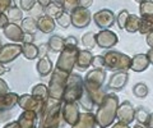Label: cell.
Listing matches in <instances>:
<instances>
[{"instance_id":"1","label":"cell","mask_w":153,"mask_h":128,"mask_svg":"<svg viewBox=\"0 0 153 128\" xmlns=\"http://www.w3.org/2000/svg\"><path fill=\"white\" fill-rule=\"evenodd\" d=\"M120 105L119 96L112 92L106 94V96L102 103L97 106V113H96V122L100 128H107L112 126L116 121L117 108Z\"/></svg>"},{"instance_id":"2","label":"cell","mask_w":153,"mask_h":128,"mask_svg":"<svg viewBox=\"0 0 153 128\" xmlns=\"http://www.w3.org/2000/svg\"><path fill=\"white\" fill-rule=\"evenodd\" d=\"M61 106L63 101L49 99L45 103V109L40 115V126L38 128H59L61 121Z\"/></svg>"},{"instance_id":"3","label":"cell","mask_w":153,"mask_h":128,"mask_svg":"<svg viewBox=\"0 0 153 128\" xmlns=\"http://www.w3.org/2000/svg\"><path fill=\"white\" fill-rule=\"evenodd\" d=\"M84 91V79L78 73H70L66 79L65 91H64V103L78 101Z\"/></svg>"},{"instance_id":"4","label":"cell","mask_w":153,"mask_h":128,"mask_svg":"<svg viewBox=\"0 0 153 128\" xmlns=\"http://www.w3.org/2000/svg\"><path fill=\"white\" fill-rule=\"evenodd\" d=\"M105 63L106 69L111 72H121V70H129L131 65V58L121 51L110 50L105 53Z\"/></svg>"},{"instance_id":"5","label":"cell","mask_w":153,"mask_h":128,"mask_svg":"<svg viewBox=\"0 0 153 128\" xmlns=\"http://www.w3.org/2000/svg\"><path fill=\"white\" fill-rule=\"evenodd\" d=\"M68 76L69 74L54 68V70H52V73H51L50 82H49V99L63 101Z\"/></svg>"},{"instance_id":"6","label":"cell","mask_w":153,"mask_h":128,"mask_svg":"<svg viewBox=\"0 0 153 128\" xmlns=\"http://www.w3.org/2000/svg\"><path fill=\"white\" fill-rule=\"evenodd\" d=\"M79 49L78 47H69L65 46V49L59 53V58H57L55 68L61 70L66 74L73 73V69L75 67V61H76V55H78Z\"/></svg>"},{"instance_id":"7","label":"cell","mask_w":153,"mask_h":128,"mask_svg":"<svg viewBox=\"0 0 153 128\" xmlns=\"http://www.w3.org/2000/svg\"><path fill=\"white\" fill-rule=\"evenodd\" d=\"M105 79H106V69L93 68L92 70H88L84 77V88L91 94L96 92L102 88Z\"/></svg>"},{"instance_id":"8","label":"cell","mask_w":153,"mask_h":128,"mask_svg":"<svg viewBox=\"0 0 153 128\" xmlns=\"http://www.w3.org/2000/svg\"><path fill=\"white\" fill-rule=\"evenodd\" d=\"M45 103L46 101L35 97L32 94H27V95H21L19 96L18 106L23 109V110H31L37 113L38 115H41L45 109Z\"/></svg>"},{"instance_id":"9","label":"cell","mask_w":153,"mask_h":128,"mask_svg":"<svg viewBox=\"0 0 153 128\" xmlns=\"http://www.w3.org/2000/svg\"><path fill=\"white\" fill-rule=\"evenodd\" d=\"M21 54H22V45L17 44V42L3 45L1 50H0V63L4 65L9 64L16 60Z\"/></svg>"},{"instance_id":"10","label":"cell","mask_w":153,"mask_h":128,"mask_svg":"<svg viewBox=\"0 0 153 128\" xmlns=\"http://www.w3.org/2000/svg\"><path fill=\"white\" fill-rule=\"evenodd\" d=\"M79 104L78 101H73V103H64L63 101V106H61V117H63L64 122L69 126H73L76 123L79 118Z\"/></svg>"},{"instance_id":"11","label":"cell","mask_w":153,"mask_h":128,"mask_svg":"<svg viewBox=\"0 0 153 128\" xmlns=\"http://www.w3.org/2000/svg\"><path fill=\"white\" fill-rule=\"evenodd\" d=\"M71 25L76 28H85L91 23V12L87 8L78 7L71 12Z\"/></svg>"},{"instance_id":"12","label":"cell","mask_w":153,"mask_h":128,"mask_svg":"<svg viewBox=\"0 0 153 128\" xmlns=\"http://www.w3.org/2000/svg\"><path fill=\"white\" fill-rule=\"evenodd\" d=\"M116 119L119 122L128 123V124L133 123V121L135 119V108L133 106V104L130 101L126 100L120 103L116 113Z\"/></svg>"},{"instance_id":"13","label":"cell","mask_w":153,"mask_h":128,"mask_svg":"<svg viewBox=\"0 0 153 128\" xmlns=\"http://www.w3.org/2000/svg\"><path fill=\"white\" fill-rule=\"evenodd\" d=\"M96 42L101 49H111L119 42V37L112 31L102 30L98 34H96Z\"/></svg>"},{"instance_id":"14","label":"cell","mask_w":153,"mask_h":128,"mask_svg":"<svg viewBox=\"0 0 153 128\" xmlns=\"http://www.w3.org/2000/svg\"><path fill=\"white\" fill-rule=\"evenodd\" d=\"M93 21L96 26L101 30H107L115 23V14L110 9H101L93 16Z\"/></svg>"},{"instance_id":"15","label":"cell","mask_w":153,"mask_h":128,"mask_svg":"<svg viewBox=\"0 0 153 128\" xmlns=\"http://www.w3.org/2000/svg\"><path fill=\"white\" fill-rule=\"evenodd\" d=\"M129 81V72L128 70H121V72H115L111 74L106 90H114V91H120L125 87V85Z\"/></svg>"},{"instance_id":"16","label":"cell","mask_w":153,"mask_h":128,"mask_svg":"<svg viewBox=\"0 0 153 128\" xmlns=\"http://www.w3.org/2000/svg\"><path fill=\"white\" fill-rule=\"evenodd\" d=\"M40 115L31 110H23V113L17 119L19 128H36V123L38 122Z\"/></svg>"},{"instance_id":"17","label":"cell","mask_w":153,"mask_h":128,"mask_svg":"<svg viewBox=\"0 0 153 128\" xmlns=\"http://www.w3.org/2000/svg\"><path fill=\"white\" fill-rule=\"evenodd\" d=\"M96 126H97L96 115L92 112H84L79 114L78 121L71 126V128H96Z\"/></svg>"},{"instance_id":"18","label":"cell","mask_w":153,"mask_h":128,"mask_svg":"<svg viewBox=\"0 0 153 128\" xmlns=\"http://www.w3.org/2000/svg\"><path fill=\"white\" fill-rule=\"evenodd\" d=\"M92 60H93V54L91 50H88V49L79 50L78 55H76L75 67L80 70H87L91 65H92Z\"/></svg>"},{"instance_id":"19","label":"cell","mask_w":153,"mask_h":128,"mask_svg":"<svg viewBox=\"0 0 153 128\" xmlns=\"http://www.w3.org/2000/svg\"><path fill=\"white\" fill-rule=\"evenodd\" d=\"M149 65H151V63H149V59H148L147 54H137L131 58L130 69L137 73H142V72H144L146 69H148Z\"/></svg>"},{"instance_id":"20","label":"cell","mask_w":153,"mask_h":128,"mask_svg":"<svg viewBox=\"0 0 153 128\" xmlns=\"http://www.w3.org/2000/svg\"><path fill=\"white\" fill-rule=\"evenodd\" d=\"M36 70L40 77H46V76L52 73V70H54V63H52V60L50 59L49 55L38 58V61L36 64Z\"/></svg>"},{"instance_id":"21","label":"cell","mask_w":153,"mask_h":128,"mask_svg":"<svg viewBox=\"0 0 153 128\" xmlns=\"http://www.w3.org/2000/svg\"><path fill=\"white\" fill-rule=\"evenodd\" d=\"M19 95L16 92H8L5 95H0V112H8L18 105Z\"/></svg>"},{"instance_id":"22","label":"cell","mask_w":153,"mask_h":128,"mask_svg":"<svg viewBox=\"0 0 153 128\" xmlns=\"http://www.w3.org/2000/svg\"><path fill=\"white\" fill-rule=\"evenodd\" d=\"M4 35L10 41L18 42V41H23L25 32H23L22 27L14 25V23H8V25L4 27Z\"/></svg>"},{"instance_id":"23","label":"cell","mask_w":153,"mask_h":128,"mask_svg":"<svg viewBox=\"0 0 153 128\" xmlns=\"http://www.w3.org/2000/svg\"><path fill=\"white\" fill-rule=\"evenodd\" d=\"M37 27H38V30L42 31L44 34H50V32H52L55 28V21L52 19V17L46 14V16H42V17L38 18Z\"/></svg>"},{"instance_id":"24","label":"cell","mask_w":153,"mask_h":128,"mask_svg":"<svg viewBox=\"0 0 153 128\" xmlns=\"http://www.w3.org/2000/svg\"><path fill=\"white\" fill-rule=\"evenodd\" d=\"M22 55L28 60H35L36 58H38V46L33 42H23Z\"/></svg>"},{"instance_id":"25","label":"cell","mask_w":153,"mask_h":128,"mask_svg":"<svg viewBox=\"0 0 153 128\" xmlns=\"http://www.w3.org/2000/svg\"><path fill=\"white\" fill-rule=\"evenodd\" d=\"M49 47H50V51L52 53H61L64 49H65V39L64 37H61L59 35L56 36H51L50 40H49Z\"/></svg>"},{"instance_id":"26","label":"cell","mask_w":153,"mask_h":128,"mask_svg":"<svg viewBox=\"0 0 153 128\" xmlns=\"http://www.w3.org/2000/svg\"><path fill=\"white\" fill-rule=\"evenodd\" d=\"M78 104H79V106L82 108V109H84L85 112H92L93 108L96 106V103L93 101L92 96H91L89 92H88L85 88H84V91H83V94H82V96L79 97Z\"/></svg>"},{"instance_id":"27","label":"cell","mask_w":153,"mask_h":128,"mask_svg":"<svg viewBox=\"0 0 153 128\" xmlns=\"http://www.w3.org/2000/svg\"><path fill=\"white\" fill-rule=\"evenodd\" d=\"M31 94L37 99H41L44 101L49 100V86H46L44 83H38L36 86L32 87Z\"/></svg>"},{"instance_id":"28","label":"cell","mask_w":153,"mask_h":128,"mask_svg":"<svg viewBox=\"0 0 153 128\" xmlns=\"http://www.w3.org/2000/svg\"><path fill=\"white\" fill-rule=\"evenodd\" d=\"M139 25H140V18L137 14H129L126 25H125V30L130 34L139 31Z\"/></svg>"},{"instance_id":"29","label":"cell","mask_w":153,"mask_h":128,"mask_svg":"<svg viewBox=\"0 0 153 128\" xmlns=\"http://www.w3.org/2000/svg\"><path fill=\"white\" fill-rule=\"evenodd\" d=\"M37 22L33 19V18L28 17V18H25V19L22 21V30L25 34H35L36 30H37Z\"/></svg>"},{"instance_id":"30","label":"cell","mask_w":153,"mask_h":128,"mask_svg":"<svg viewBox=\"0 0 153 128\" xmlns=\"http://www.w3.org/2000/svg\"><path fill=\"white\" fill-rule=\"evenodd\" d=\"M148 92H149V88L143 82H138L133 86V94H134V96L138 99H144L148 95Z\"/></svg>"},{"instance_id":"31","label":"cell","mask_w":153,"mask_h":128,"mask_svg":"<svg viewBox=\"0 0 153 128\" xmlns=\"http://www.w3.org/2000/svg\"><path fill=\"white\" fill-rule=\"evenodd\" d=\"M82 44L85 49H93V47L97 45V42H96V34L94 32H87L85 35H83L82 37Z\"/></svg>"},{"instance_id":"32","label":"cell","mask_w":153,"mask_h":128,"mask_svg":"<svg viewBox=\"0 0 153 128\" xmlns=\"http://www.w3.org/2000/svg\"><path fill=\"white\" fill-rule=\"evenodd\" d=\"M148 118H149V113H148L144 108H138L135 109V119L139 124L146 126L147 122H148Z\"/></svg>"},{"instance_id":"33","label":"cell","mask_w":153,"mask_h":128,"mask_svg":"<svg viewBox=\"0 0 153 128\" xmlns=\"http://www.w3.org/2000/svg\"><path fill=\"white\" fill-rule=\"evenodd\" d=\"M139 13L142 16H153V0H146L139 5Z\"/></svg>"},{"instance_id":"34","label":"cell","mask_w":153,"mask_h":128,"mask_svg":"<svg viewBox=\"0 0 153 128\" xmlns=\"http://www.w3.org/2000/svg\"><path fill=\"white\" fill-rule=\"evenodd\" d=\"M153 31V23L147 21L146 18L140 17V25H139V32L142 35H148L149 32Z\"/></svg>"},{"instance_id":"35","label":"cell","mask_w":153,"mask_h":128,"mask_svg":"<svg viewBox=\"0 0 153 128\" xmlns=\"http://www.w3.org/2000/svg\"><path fill=\"white\" fill-rule=\"evenodd\" d=\"M56 22H57V25H60L61 27H69V25L71 23V16L66 12H63L56 17Z\"/></svg>"},{"instance_id":"36","label":"cell","mask_w":153,"mask_h":128,"mask_svg":"<svg viewBox=\"0 0 153 128\" xmlns=\"http://www.w3.org/2000/svg\"><path fill=\"white\" fill-rule=\"evenodd\" d=\"M128 17H129V12L126 10V9H123V10H120V13L117 14V26L120 30H125V25H126V21H128Z\"/></svg>"},{"instance_id":"37","label":"cell","mask_w":153,"mask_h":128,"mask_svg":"<svg viewBox=\"0 0 153 128\" xmlns=\"http://www.w3.org/2000/svg\"><path fill=\"white\" fill-rule=\"evenodd\" d=\"M8 18L10 21H13V22L22 19V10L21 9H18L17 7H12L8 10Z\"/></svg>"},{"instance_id":"38","label":"cell","mask_w":153,"mask_h":128,"mask_svg":"<svg viewBox=\"0 0 153 128\" xmlns=\"http://www.w3.org/2000/svg\"><path fill=\"white\" fill-rule=\"evenodd\" d=\"M92 67H93V68H97V69H106V63H105V56H103V55L93 56Z\"/></svg>"},{"instance_id":"39","label":"cell","mask_w":153,"mask_h":128,"mask_svg":"<svg viewBox=\"0 0 153 128\" xmlns=\"http://www.w3.org/2000/svg\"><path fill=\"white\" fill-rule=\"evenodd\" d=\"M35 3L36 0H21V5L23 8V10H27V12L32 10L33 7H35Z\"/></svg>"},{"instance_id":"40","label":"cell","mask_w":153,"mask_h":128,"mask_svg":"<svg viewBox=\"0 0 153 128\" xmlns=\"http://www.w3.org/2000/svg\"><path fill=\"white\" fill-rule=\"evenodd\" d=\"M50 47H49V44H41L38 45V58H42V56H46L47 53H49Z\"/></svg>"},{"instance_id":"41","label":"cell","mask_w":153,"mask_h":128,"mask_svg":"<svg viewBox=\"0 0 153 128\" xmlns=\"http://www.w3.org/2000/svg\"><path fill=\"white\" fill-rule=\"evenodd\" d=\"M65 46L69 47H78V40L74 36H68L65 39Z\"/></svg>"},{"instance_id":"42","label":"cell","mask_w":153,"mask_h":128,"mask_svg":"<svg viewBox=\"0 0 153 128\" xmlns=\"http://www.w3.org/2000/svg\"><path fill=\"white\" fill-rule=\"evenodd\" d=\"M8 92H10L8 83L4 81V79L0 78V95H5V94H8Z\"/></svg>"},{"instance_id":"43","label":"cell","mask_w":153,"mask_h":128,"mask_svg":"<svg viewBox=\"0 0 153 128\" xmlns=\"http://www.w3.org/2000/svg\"><path fill=\"white\" fill-rule=\"evenodd\" d=\"M13 7V0H0V9H10Z\"/></svg>"},{"instance_id":"44","label":"cell","mask_w":153,"mask_h":128,"mask_svg":"<svg viewBox=\"0 0 153 128\" xmlns=\"http://www.w3.org/2000/svg\"><path fill=\"white\" fill-rule=\"evenodd\" d=\"M9 23V18H8V16H5L4 13H0V27L1 28H4Z\"/></svg>"},{"instance_id":"45","label":"cell","mask_w":153,"mask_h":128,"mask_svg":"<svg viewBox=\"0 0 153 128\" xmlns=\"http://www.w3.org/2000/svg\"><path fill=\"white\" fill-rule=\"evenodd\" d=\"M92 3H93V0H79V7L88 9L91 5H92Z\"/></svg>"},{"instance_id":"46","label":"cell","mask_w":153,"mask_h":128,"mask_svg":"<svg viewBox=\"0 0 153 128\" xmlns=\"http://www.w3.org/2000/svg\"><path fill=\"white\" fill-rule=\"evenodd\" d=\"M146 42H147V45L149 46V47H153V31L149 32V34L147 35V37H146Z\"/></svg>"},{"instance_id":"47","label":"cell","mask_w":153,"mask_h":128,"mask_svg":"<svg viewBox=\"0 0 153 128\" xmlns=\"http://www.w3.org/2000/svg\"><path fill=\"white\" fill-rule=\"evenodd\" d=\"M35 41V36L32 34H25L23 36V42H33Z\"/></svg>"},{"instance_id":"48","label":"cell","mask_w":153,"mask_h":128,"mask_svg":"<svg viewBox=\"0 0 153 128\" xmlns=\"http://www.w3.org/2000/svg\"><path fill=\"white\" fill-rule=\"evenodd\" d=\"M111 128H130V127H129L128 123H123V122L117 121V123H114Z\"/></svg>"},{"instance_id":"49","label":"cell","mask_w":153,"mask_h":128,"mask_svg":"<svg viewBox=\"0 0 153 128\" xmlns=\"http://www.w3.org/2000/svg\"><path fill=\"white\" fill-rule=\"evenodd\" d=\"M3 128H19V124H18L17 121H14V122H8Z\"/></svg>"},{"instance_id":"50","label":"cell","mask_w":153,"mask_h":128,"mask_svg":"<svg viewBox=\"0 0 153 128\" xmlns=\"http://www.w3.org/2000/svg\"><path fill=\"white\" fill-rule=\"evenodd\" d=\"M146 127H148V128H153V113H149V118H148V122H147Z\"/></svg>"},{"instance_id":"51","label":"cell","mask_w":153,"mask_h":128,"mask_svg":"<svg viewBox=\"0 0 153 128\" xmlns=\"http://www.w3.org/2000/svg\"><path fill=\"white\" fill-rule=\"evenodd\" d=\"M147 56H148V59H149V63L153 64V47H151V49L148 50Z\"/></svg>"},{"instance_id":"52","label":"cell","mask_w":153,"mask_h":128,"mask_svg":"<svg viewBox=\"0 0 153 128\" xmlns=\"http://www.w3.org/2000/svg\"><path fill=\"white\" fill-rule=\"evenodd\" d=\"M51 1H52V0H37V3L40 4L41 7H47Z\"/></svg>"},{"instance_id":"53","label":"cell","mask_w":153,"mask_h":128,"mask_svg":"<svg viewBox=\"0 0 153 128\" xmlns=\"http://www.w3.org/2000/svg\"><path fill=\"white\" fill-rule=\"evenodd\" d=\"M5 72H7V68H5V65L0 63V76H3L4 73H5Z\"/></svg>"},{"instance_id":"54","label":"cell","mask_w":153,"mask_h":128,"mask_svg":"<svg viewBox=\"0 0 153 128\" xmlns=\"http://www.w3.org/2000/svg\"><path fill=\"white\" fill-rule=\"evenodd\" d=\"M133 128H148V127H146V126H143V124H135Z\"/></svg>"},{"instance_id":"55","label":"cell","mask_w":153,"mask_h":128,"mask_svg":"<svg viewBox=\"0 0 153 128\" xmlns=\"http://www.w3.org/2000/svg\"><path fill=\"white\" fill-rule=\"evenodd\" d=\"M135 1H137V3H139V4H142L143 1H146V0H135Z\"/></svg>"},{"instance_id":"56","label":"cell","mask_w":153,"mask_h":128,"mask_svg":"<svg viewBox=\"0 0 153 128\" xmlns=\"http://www.w3.org/2000/svg\"><path fill=\"white\" fill-rule=\"evenodd\" d=\"M1 47H3V44H1V41H0V50H1Z\"/></svg>"},{"instance_id":"57","label":"cell","mask_w":153,"mask_h":128,"mask_svg":"<svg viewBox=\"0 0 153 128\" xmlns=\"http://www.w3.org/2000/svg\"><path fill=\"white\" fill-rule=\"evenodd\" d=\"M36 128H38V127H36Z\"/></svg>"}]
</instances>
